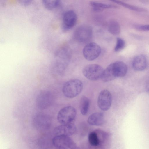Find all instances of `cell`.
<instances>
[{"mask_svg":"<svg viewBox=\"0 0 149 149\" xmlns=\"http://www.w3.org/2000/svg\"><path fill=\"white\" fill-rule=\"evenodd\" d=\"M70 58V52L68 47H61L58 49L54 56L51 64V70L54 76L61 75L66 68Z\"/></svg>","mask_w":149,"mask_h":149,"instance_id":"6da1fadb","label":"cell"},{"mask_svg":"<svg viewBox=\"0 0 149 149\" xmlns=\"http://www.w3.org/2000/svg\"><path fill=\"white\" fill-rule=\"evenodd\" d=\"M83 84L80 80L72 79L66 82L62 88L64 95L68 98H74L78 95L82 91Z\"/></svg>","mask_w":149,"mask_h":149,"instance_id":"7a4b0ae2","label":"cell"},{"mask_svg":"<svg viewBox=\"0 0 149 149\" xmlns=\"http://www.w3.org/2000/svg\"><path fill=\"white\" fill-rule=\"evenodd\" d=\"M104 70L100 65L93 64L85 67L83 69L82 72L87 79L95 81L101 79Z\"/></svg>","mask_w":149,"mask_h":149,"instance_id":"3957f363","label":"cell"},{"mask_svg":"<svg viewBox=\"0 0 149 149\" xmlns=\"http://www.w3.org/2000/svg\"><path fill=\"white\" fill-rule=\"evenodd\" d=\"M32 123L35 129L39 131H45L50 127L51 119L48 115L43 113H39L33 117Z\"/></svg>","mask_w":149,"mask_h":149,"instance_id":"277c9868","label":"cell"},{"mask_svg":"<svg viewBox=\"0 0 149 149\" xmlns=\"http://www.w3.org/2000/svg\"><path fill=\"white\" fill-rule=\"evenodd\" d=\"M76 115L75 109L71 106L65 107L58 111L57 115L58 122L61 124L71 123Z\"/></svg>","mask_w":149,"mask_h":149,"instance_id":"5b68a950","label":"cell"},{"mask_svg":"<svg viewBox=\"0 0 149 149\" xmlns=\"http://www.w3.org/2000/svg\"><path fill=\"white\" fill-rule=\"evenodd\" d=\"M53 146L59 149H75L77 146L73 141L68 136H55L52 140Z\"/></svg>","mask_w":149,"mask_h":149,"instance_id":"8992f818","label":"cell"},{"mask_svg":"<svg viewBox=\"0 0 149 149\" xmlns=\"http://www.w3.org/2000/svg\"><path fill=\"white\" fill-rule=\"evenodd\" d=\"M93 30L92 27L88 25L79 26L76 29L74 32V36L76 40L81 43H86L92 38Z\"/></svg>","mask_w":149,"mask_h":149,"instance_id":"52a82bcc","label":"cell"},{"mask_svg":"<svg viewBox=\"0 0 149 149\" xmlns=\"http://www.w3.org/2000/svg\"><path fill=\"white\" fill-rule=\"evenodd\" d=\"M54 96L49 91L43 90L37 95L36 99V105L40 109H44L49 107L53 103Z\"/></svg>","mask_w":149,"mask_h":149,"instance_id":"ba28073f","label":"cell"},{"mask_svg":"<svg viewBox=\"0 0 149 149\" xmlns=\"http://www.w3.org/2000/svg\"><path fill=\"white\" fill-rule=\"evenodd\" d=\"M101 49L97 44L90 42L84 47L83 53V56L86 60L92 61L97 58L100 54Z\"/></svg>","mask_w":149,"mask_h":149,"instance_id":"9c48e42d","label":"cell"},{"mask_svg":"<svg viewBox=\"0 0 149 149\" xmlns=\"http://www.w3.org/2000/svg\"><path fill=\"white\" fill-rule=\"evenodd\" d=\"M112 97L110 93L107 90H104L100 93L97 100L98 105L103 111H106L110 108Z\"/></svg>","mask_w":149,"mask_h":149,"instance_id":"30bf717a","label":"cell"},{"mask_svg":"<svg viewBox=\"0 0 149 149\" xmlns=\"http://www.w3.org/2000/svg\"><path fill=\"white\" fill-rule=\"evenodd\" d=\"M75 125L71 123L61 124L55 127L54 130V133L55 136H69L74 134L76 132Z\"/></svg>","mask_w":149,"mask_h":149,"instance_id":"8fae6325","label":"cell"},{"mask_svg":"<svg viewBox=\"0 0 149 149\" xmlns=\"http://www.w3.org/2000/svg\"><path fill=\"white\" fill-rule=\"evenodd\" d=\"M77 20L76 13L73 10L66 12L63 14V28L65 30L72 28L76 24Z\"/></svg>","mask_w":149,"mask_h":149,"instance_id":"7c38bea8","label":"cell"},{"mask_svg":"<svg viewBox=\"0 0 149 149\" xmlns=\"http://www.w3.org/2000/svg\"><path fill=\"white\" fill-rule=\"evenodd\" d=\"M147 60L146 56L143 55H139L136 56L132 62V66L136 70L141 71L146 68Z\"/></svg>","mask_w":149,"mask_h":149,"instance_id":"4fadbf2b","label":"cell"},{"mask_svg":"<svg viewBox=\"0 0 149 149\" xmlns=\"http://www.w3.org/2000/svg\"><path fill=\"white\" fill-rule=\"evenodd\" d=\"M112 64L116 77H122L125 75L127 72V68L124 62L117 61L112 63Z\"/></svg>","mask_w":149,"mask_h":149,"instance_id":"5bb4252c","label":"cell"},{"mask_svg":"<svg viewBox=\"0 0 149 149\" xmlns=\"http://www.w3.org/2000/svg\"><path fill=\"white\" fill-rule=\"evenodd\" d=\"M104 121L103 114L101 112H95L90 115L87 121L90 125L100 126L102 125Z\"/></svg>","mask_w":149,"mask_h":149,"instance_id":"9a60e30c","label":"cell"},{"mask_svg":"<svg viewBox=\"0 0 149 149\" xmlns=\"http://www.w3.org/2000/svg\"><path fill=\"white\" fill-rule=\"evenodd\" d=\"M116 77L113 64L111 63L104 70L101 79L104 82H107L113 80Z\"/></svg>","mask_w":149,"mask_h":149,"instance_id":"2e32d148","label":"cell"},{"mask_svg":"<svg viewBox=\"0 0 149 149\" xmlns=\"http://www.w3.org/2000/svg\"><path fill=\"white\" fill-rule=\"evenodd\" d=\"M91 6L94 11L96 12H100L105 9L115 8L116 6L95 1H91L90 3Z\"/></svg>","mask_w":149,"mask_h":149,"instance_id":"e0dca14e","label":"cell"},{"mask_svg":"<svg viewBox=\"0 0 149 149\" xmlns=\"http://www.w3.org/2000/svg\"><path fill=\"white\" fill-rule=\"evenodd\" d=\"M90 102L88 98L83 96L80 100V108L81 113L85 115L88 113L89 107Z\"/></svg>","mask_w":149,"mask_h":149,"instance_id":"ac0fdd59","label":"cell"},{"mask_svg":"<svg viewBox=\"0 0 149 149\" xmlns=\"http://www.w3.org/2000/svg\"><path fill=\"white\" fill-rule=\"evenodd\" d=\"M108 30L111 34L114 35L119 34L120 31V28L119 24L116 21L111 20L108 24Z\"/></svg>","mask_w":149,"mask_h":149,"instance_id":"d6986e66","label":"cell"},{"mask_svg":"<svg viewBox=\"0 0 149 149\" xmlns=\"http://www.w3.org/2000/svg\"><path fill=\"white\" fill-rule=\"evenodd\" d=\"M109 0L123 6L127 9L134 11L139 12H144L146 11V10L144 8L132 5L119 0Z\"/></svg>","mask_w":149,"mask_h":149,"instance_id":"ffe728a7","label":"cell"},{"mask_svg":"<svg viewBox=\"0 0 149 149\" xmlns=\"http://www.w3.org/2000/svg\"><path fill=\"white\" fill-rule=\"evenodd\" d=\"M97 132L95 131L91 132L88 136V141L91 145L93 146H99L100 143L99 137Z\"/></svg>","mask_w":149,"mask_h":149,"instance_id":"44dd1931","label":"cell"},{"mask_svg":"<svg viewBox=\"0 0 149 149\" xmlns=\"http://www.w3.org/2000/svg\"><path fill=\"white\" fill-rule=\"evenodd\" d=\"M60 0H43L45 7L49 10L53 9L58 5Z\"/></svg>","mask_w":149,"mask_h":149,"instance_id":"7402d4cb","label":"cell"},{"mask_svg":"<svg viewBox=\"0 0 149 149\" xmlns=\"http://www.w3.org/2000/svg\"><path fill=\"white\" fill-rule=\"evenodd\" d=\"M125 45V41L122 39L118 38L117 39L116 43L114 47V50L116 52L120 51L123 49Z\"/></svg>","mask_w":149,"mask_h":149,"instance_id":"603a6c76","label":"cell"},{"mask_svg":"<svg viewBox=\"0 0 149 149\" xmlns=\"http://www.w3.org/2000/svg\"><path fill=\"white\" fill-rule=\"evenodd\" d=\"M136 28L141 31H149V24L138 26L136 27Z\"/></svg>","mask_w":149,"mask_h":149,"instance_id":"cb8c5ba5","label":"cell"},{"mask_svg":"<svg viewBox=\"0 0 149 149\" xmlns=\"http://www.w3.org/2000/svg\"><path fill=\"white\" fill-rule=\"evenodd\" d=\"M33 0H18L19 2L21 5L26 6L30 4Z\"/></svg>","mask_w":149,"mask_h":149,"instance_id":"d4e9b609","label":"cell"},{"mask_svg":"<svg viewBox=\"0 0 149 149\" xmlns=\"http://www.w3.org/2000/svg\"><path fill=\"white\" fill-rule=\"evenodd\" d=\"M145 88L146 92L149 95V79L146 83Z\"/></svg>","mask_w":149,"mask_h":149,"instance_id":"484cf974","label":"cell"}]
</instances>
